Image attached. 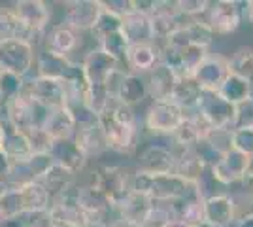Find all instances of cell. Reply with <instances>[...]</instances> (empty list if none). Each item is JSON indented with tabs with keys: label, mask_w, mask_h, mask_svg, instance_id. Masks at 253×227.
<instances>
[{
	"label": "cell",
	"mask_w": 253,
	"mask_h": 227,
	"mask_svg": "<svg viewBox=\"0 0 253 227\" xmlns=\"http://www.w3.org/2000/svg\"><path fill=\"white\" fill-rule=\"evenodd\" d=\"M155 205L148 195L136 193V191H130L125 199L116 206L117 216L123 218V220H128V222H136L142 226L144 218L149 212V208Z\"/></svg>",
	"instance_id": "obj_31"
},
{
	"label": "cell",
	"mask_w": 253,
	"mask_h": 227,
	"mask_svg": "<svg viewBox=\"0 0 253 227\" xmlns=\"http://www.w3.org/2000/svg\"><path fill=\"white\" fill-rule=\"evenodd\" d=\"M82 66H84L89 86H106L108 78L114 74L117 68H121V63H117L116 59H112L96 45L89 53H85Z\"/></svg>",
	"instance_id": "obj_15"
},
{
	"label": "cell",
	"mask_w": 253,
	"mask_h": 227,
	"mask_svg": "<svg viewBox=\"0 0 253 227\" xmlns=\"http://www.w3.org/2000/svg\"><path fill=\"white\" fill-rule=\"evenodd\" d=\"M132 176H134V171H130L128 167L102 165L93 173L91 184H95L117 206L132 191Z\"/></svg>",
	"instance_id": "obj_3"
},
{
	"label": "cell",
	"mask_w": 253,
	"mask_h": 227,
	"mask_svg": "<svg viewBox=\"0 0 253 227\" xmlns=\"http://www.w3.org/2000/svg\"><path fill=\"white\" fill-rule=\"evenodd\" d=\"M169 206L172 218L185 222L187 226H197V224L204 222V199L199 193L197 185H191L187 193L178 201L169 203Z\"/></svg>",
	"instance_id": "obj_19"
},
{
	"label": "cell",
	"mask_w": 253,
	"mask_h": 227,
	"mask_svg": "<svg viewBox=\"0 0 253 227\" xmlns=\"http://www.w3.org/2000/svg\"><path fill=\"white\" fill-rule=\"evenodd\" d=\"M242 6H244V8H242V17H246V19L253 25V0L244 2Z\"/></svg>",
	"instance_id": "obj_50"
},
{
	"label": "cell",
	"mask_w": 253,
	"mask_h": 227,
	"mask_svg": "<svg viewBox=\"0 0 253 227\" xmlns=\"http://www.w3.org/2000/svg\"><path fill=\"white\" fill-rule=\"evenodd\" d=\"M242 185H244V191H246V193L253 195V163H252V167H250V171H248L246 176L242 178Z\"/></svg>",
	"instance_id": "obj_49"
},
{
	"label": "cell",
	"mask_w": 253,
	"mask_h": 227,
	"mask_svg": "<svg viewBox=\"0 0 253 227\" xmlns=\"http://www.w3.org/2000/svg\"><path fill=\"white\" fill-rule=\"evenodd\" d=\"M6 189H8V184H6L4 180H0V197L4 195V191H6Z\"/></svg>",
	"instance_id": "obj_57"
},
{
	"label": "cell",
	"mask_w": 253,
	"mask_h": 227,
	"mask_svg": "<svg viewBox=\"0 0 253 227\" xmlns=\"http://www.w3.org/2000/svg\"><path fill=\"white\" fill-rule=\"evenodd\" d=\"M0 142H2V129H0Z\"/></svg>",
	"instance_id": "obj_60"
},
{
	"label": "cell",
	"mask_w": 253,
	"mask_h": 227,
	"mask_svg": "<svg viewBox=\"0 0 253 227\" xmlns=\"http://www.w3.org/2000/svg\"><path fill=\"white\" fill-rule=\"evenodd\" d=\"M61 84L64 89V106H76V104H85L87 93H89V82L85 78L84 66L78 61H72L66 68L64 76L61 78Z\"/></svg>",
	"instance_id": "obj_18"
},
{
	"label": "cell",
	"mask_w": 253,
	"mask_h": 227,
	"mask_svg": "<svg viewBox=\"0 0 253 227\" xmlns=\"http://www.w3.org/2000/svg\"><path fill=\"white\" fill-rule=\"evenodd\" d=\"M47 114H49V110L34 102L25 91H23V95L10 100L8 104H4V118L23 133H29L32 129H42Z\"/></svg>",
	"instance_id": "obj_4"
},
{
	"label": "cell",
	"mask_w": 253,
	"mask_h": 227,
	"mask_svg": "<svg viewBox=\"0 0 253 227\" xmlns=\"http://www.w3.org/2000/svg\"><path fill=\"white\" fill-rule=\"evenodd\" d=\"M210 123L202 118L199 112H191L185 116V119L181 121V125L178 131L172 135V138L176 142V148H195L199 142L206 140L208 135L211 133Z\"/></svg>",
	"instance_id": "obj_16"
},
{
	"label": "cell",
	"mask_w": 253,
	"mask_h": 227,
	"mask_svg": "<svg viewBox=\"0 0 253 227\" xmlns=\"http://www.w3.org/2000/svg\"><path fill=\"white\" fill-rule=\"evenodd\" d=\"M234 227H253V216L250 218H244V220H238Z\"/></svg>",
	"instance_id": "obj_54"
},
{
	"label": "cell",
	"mask_w": 253,
	"mask_h": 227,
	"mask_svg": "<svg viewBox=\"0 0 253 227\" xmlns=\"http://www.w3.org/2000/svg\"><path fill=\"white\" fill-rule=\"evenodd\" d=\"M25 167L31 174L32 180H42V176L53 167V159L49 151H40V153H32L29 159H25Z\"/></svg>",
	"instance_id": "obj_42"
},
{
	"label": "cell",
	"mask_w": 253,
	"mask_h": 227,
	"mask_svg": "<svg viewBox=\"0 0 253 227\" xmlns=\"http://www.w3.org/2000/svg\"><path fill=\"white\" fill-rule=\"evenodd\" d=\"M206 144L215 155L221 157L229 150H232V129H211L206 138Z\"/></svg>",
	"instance_id": "obj_43"
},
{
	"label": "cell",
	"mask_w": 253,
	"mask_h": 227,
	"mask_svg": "<svg viewBox=\"0 0 253 227\" xmlns=\"http://www.w3.org/2000/svg\"><path fill=\"white\" fill-rule=\"evenodd\" d=\"M242 2L234 0H217L210 2L204 13V23L208 25L213 36H225L234 33L242 23Z\"/></svg>",
	"instance_id": "obj_6"
},
{
	"label": "cell",
	"mask_w": 253,
	"mask_h": 227,
	"mask_svg": "<svg viewBox=\"0 0 253 227\" xmlns=\"http://www.w3.org/2000/svg\"><path fill=\"white\" fill-rule=\"evenodd\" d=\"M102 11L100 0H70L64 4L63 23L76 33H91Z\"/></svg>",
	"instance_id": "obj_10"
},
{
	"label": "cell",
	"mask_w": 253,
	"mask_h": 227,
	"mask_svg": "<svg viewBox=\"0 0 253 227\" xmlns=\"http://www.w3.org/2000/svg\"><path fill=\"white\" fill-rule=\"evenodd\" d=\"M229 74H234L242 80H248L253 84V47L252 45H240L232 51L231 57H227Z\"/></svg>",
	"instance_id": "obj_36"
},
{
	"label": "cell",
	"mask_w": 253,
	"mask_h": 227,
	"mask_svg": "<svg viewBox=\"0 0 253 227\" xmlns=\"http://www.w3.org/2000/svg\"><path fill=\"white\" fill-rule=\"evenodd\" d=\"M8 169H10V161H8V159H6V155L0 151V180H4V178H6Z\"/></svg>",
	"instance_id": "obj_52"
},
{
	"label": "cell",
	"mask_w": 253,
	"mask_h": 227,
	"mask_svg": "<svg viewBox=\"0 0 253 227\" xmlns=\"http://www.w3.org/2000/svg\"><path fill=\"white\" fill-rule=\"evenodd\" d=\"M108 227H142V226L136 224V222H128V220H123V218H117Z\"/></svg>",
	"instance_id": "obj_51"
},
{
	"label": "cell",
	"mask_w": 253,
	"mask_h": 227,
	"mask_svg": "<svg viewBox=\"0 0 253 227\" xmlns=\"http://www.w3.org/2000/svg\"><path fill=\"white\" fill-rule=\"evenodd\" d=\"M4 118V106H2V104H0V119Z\"/></svg>",
	"instance_id": "obj_59"
},
{
	"label": "cell",
	"mask_w": 253,
	"mask_h": 227,
	"mask_svg": "<svg viewBox=\"0 0 253 227\" xmlns=\"http://www.w3.org/2000/svg\"><path fill=\"white\" fill-rule=\"evenodd\" d=\"M42 129H43V133L51 138V142L70 140L76 133V123H74L72 114H70V110L66 108V106L49 110L47 118L43 121Z\"/></svg>",
	"instance_id": "obj_26"
},
{
	"label": "cell",
	"mask_w": 253,
	"mask_h": 227,
	"mask_svg": "<svg viewBox=\"0 0 253 227\" xmlns=\"http://www.w3.org/2000/svg\"><path fill=\"white\" fill-rule=\"evenodd\" d=\"M252 163H253V157H250V155H246L242 151L232 148L225 155H221L219 161L215 163L213 167H210V173L215 178L217 184L227 187V185L236 184V182H242V178L250 171Z\"/></svg>",
	"instance_id": "obj_9"
},
{
	"label": "cell",
	"mask_w": 253,
	"mask_h": 227,
	"mask_svg": "<svg viewBox=\"0 0 253 227\" xmlns=\"http://www.w3.org/2000/svg\"><path fill=\"white\" fill-rule=\"evenodd\" d=\"M229 76V66H227V57L223 55H208L201 66L195 70L193 80L195 84L206 89V91H217L221 84L225 82V78Z\"/></svg>",
	"instance_id": "obj_17"
},
{
	"label": "cell",
	"mask_w": 253,
	"mask_h": 227,
	"mask_svg": "<svg viewBox=\"0 0 253 227\" xmlns=\"http://www.w3.org/2000/svg\"><path fill=\"white\" fill-rule=\"evenodd\" d=\"M84 227H108V224H104V222H100V220H91L87 226Z\"/></svg>",
	"instance_id": "obj_56"
},
{
	"label": "cell",
	"mask_w": 253,
	"mask_h": 227,
	"mask_svg": "<svg viewBox=\"0 0 253 227\" xmlns=\"http://www.w3.org/2000/svg\"><path fill=\"white\" fill-rule=\"evenodd\" d=\"M19 31H21V25L11 8H0V42L17 40Z\"/></svg>",
	"instance_id": "obj_41"
},
{
	"label": "cell",
	"mask_w": 253,
	"mask_h": 227,
	"mask_svg": "<svg viewBox=\"0 0 253 227\" xmlns=\"http://www.w3.org/2000/svg\"><path fill=\"white\" fill-rule=\"evenodd\" d=\"M49 155L55 165L63 167L64 171L72 174H80L87 167L89 159L84 155V151L76 146V142L70 140H55L49 146Z\"/></svg>",
	"instance_id": "obj_20"
},
{
	"label": "cell",
	"mask_w": 253,
	"mask_h": 227,
	"mask_svg": "<svg viewBox=\"0 0 253 227\" xmlns=\"http://www.w3.org/2000/svg\"><path fill=\"white\" fill-rule=\"evenodd\" d=\"M253 127V95L234 106V127Z\"/></svg>",
	"instance_id": "obj_46"
},
{
	"label": "cell",
	"mask_w": 253,
	"mask_h": 227,
	"mask_svg": "<svg viewBox=\"0 0 253 227\" xmlns=\"http://www.w3.org/2000/svg\"><path fill=\"white\" fill-rule=\"evenodd\" d=\"M98 47L104 51V53H108L112 59H116L117 63H125V57H126V51H128V42L125 40V36H123V33L119 31V33L116 34H110V36H106V38H102L100 42H98Z\"/></svg>",
	"instance_id": "obj_39"
},
{
	"label": "cell",
	"mask_w": 253,
	"mask_h": 227,
	"mask_svg": "<svg viewBox=\"0 0 253 227\" xmlns=\"http://www.w3.org/2000/svg\"><path fill=\"white\" fill-rule=\"evenodd\" d=\"M49 218V216H47ZM45 227H76L74 224H68V222H63V220H47V226Z\"/></svg>",
	"instance_id": "obj_53"
},
{
	"label": "cell",
	"mask_w": 253,
	"mask_h": 227,
	"mask_svg": "<svg viewBox=\"0 0 253 227\" xmlns=\"http://www.w3.org/2000/svg\"><path fill=\"white\" fill-rule=\"evenodd\" d=\"M0 214L6 218V220L25 216L21 193H19L17 187H10V185H8V189L0 197Z\"/></svg>",
	"instance_id": "obj_40"
},
{
	"label": "cell",
	"mask_w": 253,
	"mask_h": 227,
	"mask_svg": "<svg viewBox=\"0 0 253 227\" xmlns=\"http://www.w3.org/2000/svg\"><path fill=\"white\" fill-rule=\"evenodd\" d=\"M170 220L174 218H172L169 203H155L144 218L142 227H165V224H169Z\"/></svg>",
	"instance_id": "obj_44"
},
{
	"label": "cell",
	"mask_w": 253,
	"mask_h": 227,
	"mask_svg": "<svg viewBox=\"0 0 253 227\" xmlns=\"http://www.w3.org/2000/svg\"><path fill=\"white\" fill-rule=\"evenodd\" d=\"M208 6H210V2H206V0H178L176 2L179 13L189 19H197L199 15H204Z\"/></svg>",
	"instance_id": "obj_47"
},
{
	"label": "cell",
	"mask_w": 253,
	"mask_h": 227,
	"mask_svg": "<svg viewBox=\"0 0 253 227\" xmlns=\"http://www.w3.org/2000/svg\"><path fill=\"white\" fill-rule=\"evenodd\" d=\"M172 150L176 153L174 174L187 184L195 185L204 176V173L210 169V167H206V163L197 155V151L193 148H185V150L183 148H172Z\"/></svg>",
	"instance_id": "obj_23"
},
{
	"label": "cell",
	"mask_w": 253,
	"mask_h": 227,
	"mask_svg": "<svg viewBox=\"0 0 253 227\" xmlns=\"http://www.w3.org/2000/svg\"><path fill=\"white\" fill-rule=\"evenodd\" d=\"M213 129H232L234 127V104L227 102L217 91L202 89L197 110Z\"/></svg>",
	"instance_id": "obj_8"
},
{
	"label": "cell",
	"mask_w": 253,
	"mask_h": 227,
	"mask_svg": "<svg viewBox=\"0 0 253 227\" xmlns=\"http://www.w3.org/2000/svg\"><path fill=\"white\" fill-rule=\"evenodd\" d=\"M185 112L174 104L172 100H153L146 112V129L159 136H170L178 131L181 121L185 119Z\"/></svg>",
	"instance_id": "obj_5"
},
{
	"label": "cell",
	"mask_w": 253,
	"mask_h": 227,
	"mask_svg": "<svg viewBox=\"0 0 253 227\" xmlns=\"http://www.w3.org/2000/svg\"><path fill=\"white\" fill-rule=\"evenodd\" d=\"M191 227H211L208 222H201V224H197V226H191Z\"/></svg>",
	"instance_id": "obj_58"
},
{
	"label": "cell",
	"mask_w": 253,
	"mask_h": 227,
	"mask_svg": "<svg viewBox=\"0 0 253 227\" xmlns=\"http://www.w3.org/2000/svg\"><path fill=\"white\" fill-rule=\"evenodd\" d=\"M70 63H72V59L49 53V51L36 53V61H34L36 74L34 76L49 78V80H61L64 76V72H66V68L70 66Z\"/></svg>",
	"instance_id": "obj_32"
},
{
	"label": "cell",
	"mask_w": 253,
	"mask_h": 227,
	"mask_svg": "<svg viewBox=\"0 0 253 227\" xmlns=\"http://www.w3.org/2000/svg\"><path fill=\"white\" fill-rule=\"evenodd\" d=\"M178 76L176 72L169 68L167 65L159 63L151 72L146 74V82H148V91L149 97L153 100H169L174 87L178 84Z\"/></svg>",
	"instance_id": "obj_27"
},
{
	"label": "cell",
	"mask_w": 253,
	"mask_h": 227,
	"mask_svg": "<svg viewBox=\"0 0 253 227\" xmlns=\"http://www.w3.org/2000/svg\"><path fill=\"white\" fill-rule=\"evenodd\" d=\"M11 11L21 25L17 40L27 42L36 49L43 42V36L49 29L51 6L43 0H19L11 4Z\"/></svg>",
	"instance_id": "obj_2"
},
{
	"label": "cell",
	"mask_w": 253,
	"mask_h": 227,
	"mask_svg": "<svg viewBox=\"0 0 253 227\" xmlns=\"http://www.w3.org/2000/svg\"><path fill=\"white\" fill-rule=\"evenodd\" d=\"M165 227H191L185 222H179V220H170L169 224H165Z\"/></svg>",
	"instance_id": "obj_55"
},
{
	"label": "cell",
	"mask_w": 253,
	"mask_h": 227,
	"mask_svg": "<svg viewBox=\"0 0 253 227\" xmlns=\"http://www.w3.org/2000/svg\"><path fill=\"white\" fill-rule=\"evenodd\" d=\"M210 55V47H204L199 44H187L178 49V78H193L195 70Z\"/></svg>",
	"instance_id": "obj_33"
},
{
	"label": "cell",
	"mask_w": 253,
	"mask_h": 227,
	"mask_svg": "<svg viewBox=\"0 0 253 227\" xmlns=\"http://www.w3.org/2000/svg\"><path fill=\"white\" fill-rule=\"evenodd\" d=\"M176 167V153L172 148L163 144H149L138 157V169L151 176H163V174H174Z\"/></svg>",
	"instance_id": "obj_12"
},
{
	"label": "cell",
	"mask_w": 253,
	"mask_h": 227,
	"mask_svg": "<svg viewBox=\"0 0 253 227\" xmlns=\"http://www.w3.org/2000/svg\"><path fill=\"white\" fill-rule=\"evenodd\" d=\"M119 31H121V17L116 15V13H112L110 10L102 8V11H100V15H98V19H96L91 34L95 36L96 42H100L102 38L110 36V34L119 33Z\"/></svg>",
	"instance_id": "obj_38"
},
{
	"label": "cell",
	"mask_w": 253,
	"mask_h": 227,
	"mask_svg": "<svg viewBox=\"0 0 253 227\" xmlns=\"http://www.w3.org/2000/svg\"><path fill=\"white\" fill-rule=\"evenodd\" d=\"M204 222L211 227H231L234 226V203L232 195L217 193L204 199Z\"/></svg>",
	"instance_id": "obj_22"
},
{
	"label": "cell",
	"mask_w": 253,
	"mask_h": 227,
	"mask_svg": "<svg viewBox=\"0 0 253 227\" xmlns=\"http://www.w3.org/2000/svg\"><path fill=\"white\" fill-rule=\"evenodd\" d=\"M121 33L128 45H149L155 44V33L151 17L144 11L132 10L126 11L121 17Z\"/></svg>",
	"instance_id": "obj_14"
},
{
	"label": "cell",
	"mask_w": 253,
	"mask_h": 227,
	"mask_svg": "<svg viewBox=\"0 0 253 227\" xmlns=\"http://www.w3.org/2000/svg\"><path fill=\"white\" fill-rule=\"evenodd\" d=\"M36 61V49L21 40L0 42V70L27 78L31 76Z\"/></svg>",
	"instance_id": "obj_7"
},
{
	"label": "cell",
	"mask_w": 253,
	"mask_h": 227,
	"mask_svg": "<svg viewBox=\"0 0 253 227\" xmlns=\"http://www.w3.org/2000/svg\"><path fill=\"white\" fill-rule=\"evenodd\" d=\"M102 8L110 10L112 13L119 15V17H123L126 11L132 10V0H106V2H102Z\"/></svg>",
	"instance_id": "obj_48"
},
{
	"label": "cell",
	"mask_w": 253,
	"mask_h": 227,
	"mask_svg": "<svg viewBox=\"0 0 253 227\" xmlns=\"http://www.w3.org/2000/svg\"><path fill=\"white\" fill-rule=\"evenodd\" d=\"M42 44L43 51L70 59V53L80 45V34L72 31L70 27H66L64 23H59V25H53L47 29Z\"/></svg>",
	"instance_id": "obj_21"
},
{
	"label": "cell",
	"mask_w": 253,
	"mask_h": 227,
	"mask_svg": "<svg viewBox=\"0 0 253 227\" xmlns=\"http://www.w3.org/2000/svg\"><path fill=\"white\" fill-rule=\"evenodd\" d=\"M217 93H219L227 102H231V104L236 106V104L248 100V98L253 95V84H250L248 80L238 78V76L229 74L225 78V82L221 84V87L217 89Z\"/></svg>",
	"instance_id": "obj_35"
},
{
	"label": "cell",
	"mask_w": 253,
	"mask_h": 227,
	"mask_svg": "<svg viewBox=\"0 0 253 227\" xmlns=\"http://www.w3.org/2000/svg\"><path fill=\"white\" fill-rule=\"evenodd\" d=\"M72 140L76 142V146L84 151V155L87 159H95V157H100L102 153H106L108 150V144H106V138L102 135V131L96 125H91V127H82V129H76Z\"/></svg>",
	"instance_id": "obj_29"
},
{
	"label": "cell",
	"mask_w": 253,
	"mask_h": 227,
	"mask_svg": "<svg viewBox=\"0 0 253 227\" xmlns=\"http://www.w3.org/2000/svg\"><path fill=\"white\" fill-rule=\"evenodd\" d=\"M201 91L202 89L195 84L193 78H179L174 91H172V95H170V100L174 104H178L185 114H191V112L197 110Z\"/></svg>",
	"instance_id": "obj_34"
},
{
	"label": "cell",
	"mask_w": 253,
	"mask_h": 227,
	"mask_svg": "<svg viewBox=\"0 0 253 227\" xmlns=\"http://www.w3.org/2000/svg\"><path fill=\"white\" fill-rule=\"evenodd\" d=\"M148 97H149V91H148L146 76L125 72V76L121 78V82L117 86L116 100H119L125 106L134 108L138 104H142Z\"/></svg>",
	"instance_id": "obj_24"
},
{
	"label": "cell",
	"mask_w": 253,
	"mask_h": 227,
	"mask_svg": "<svg viewBox=\"0 0 253 227\" xmlns=\"http://www.w3.org/2000/svg\"><path fill=\"white\" fill-rule=\"evenodd\" d=\"M25 91V78L0 70V104H8Z\"/></svg>",
	"instance_id": "obj_37"
},
{
	"label": "cell",
	"mask_w": 253,
	"mask_h": 227,
	"mask_svg": "<svg viewBox=\"0 0 253 227\" xmlns=\"http://www.w3.org/2000/svg\"><path fill=\"white\" fill-rule=\"evenodd\" d=\"M21 193L23 210L25 214H43L49 210L51 206V195L47 193V189L43 187L40 180L27 182L17 187Z\"/></svg>",
	"instance_id": "obj_28"
},
{
	"label": "cell",
	"mask_w": 253,
	"mask_h": 227,
	"mask_svg": "<svg viewBox=\"0 0 253 227\" xmlns=\"http://www.w3.org/2000/svg\"><path fill=\"white\" fill-rule=\"evenodd\" d=\"M232 148L253 157V127L232 129Z\"/></svg>",
	"instance_id": "obj_45"
},
{
	"label": "cell",
	"mask_w": 253,
	"mask_h": 227,
	"mask_svg": "<svg viewBox=\"0 0 253 227\" xmlns=\"http://www.w3.org/2000/svg\"><path fill=\"white\" fill-rule=\"evenodd\" d=\"M98 127L104 135L110 151L128 155L136 150V114L130 106L112 98L104 112L98 114Z\"/></svg>",
	"instance_id": "obj_1"
},
{
	"label": "cell",
	"mask_w": 253,
	"mask_h": 227,
	"mask_svg": "<svg viewBox=\"0 0 253 227\" xmlns=\"http://www.w3.org/2000/svg\"><path fill=\"white\" fill-rule=\"evenodd\" d=\"M159 63H161V51H159L157 44L130 45L125 57V65L128 68V72L140 76H146L148 72H151Z\"/></svg>",
	"instance_id": "obj_25"
},
{
	"label": "cell",
	"mask_w": 253,
	"mask_h": 227,
	"mask_svg": "<svg viewBox=\"0 0 253 227\" xmlns=\"http://www.w3.org/2000/svg\"><path fill=\"white\" fill-rule=\"evenodd\" d=\"M40 182H42L43 187L47 189V193L51 195V203H53V201H57V199H61L63 195L68 193L70 189H74L76 174L68 173V171H64L63 167H59V165L53 163V167L43 174Z\"/></svg>",
	"instance_id": "obj_30"
},
{
	"label": "cell",
	"mask_w": 253,
	"mask_h": 227,
	"mask_svg": "<svg viewBox=\"0 0 253 227\" xmlns=\"http://www.w3.org/2000/svg\"><path fill=\"white\" fill-rule=\"evenodd\" d=\"M25 93L43 108L53 110L64 106V89L61 80H49L40 76L25 78Z\"/></svg>",
	"instance_id": "obj_11"
},
{
	"label": "cell",
	"mask_w": 253,
	"mask_h": 227,
	"mask_svg": "<svg viewBox=\"0 0 253 227\" xmlns=\"http://www.w3.org/2000/svg\"><path fill=\"white\" fill-rule=\"evenodd\" d=\"M0 129H2L0 151L6 155V159L10 163H21L34 153L29 136L23 131L17 129L15 125H11L6 118L0 119Z\"/></svg>",
	"instance_id": "obj_13"
}]
</instances>
